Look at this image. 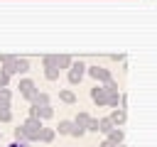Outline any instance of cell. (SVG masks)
I'll use <instances>...</instances> for the list:
<instances>
[{"label": "cell", "mask_w": 157, "mask_h": 147, "mask_svg": "<svg viewBox=\"0 0 157 147\" xmlns=\"http://www.w3.org/2000/svg\"><path fill=\"white\" fill-rule=\"evenodd\" d=\"M22 130H25L27 140H29V142H34V140H39V135H42V130H44V127H42V120H39V118H32V115H29V118L22 123Z\"/></svg>", "instance_id": "cell-1"}, {"label": "cell", "mask_w": 157, "mask_h": 147, "mask_svg": "<svg viewBox=\"0 0 157 147\" xmlns=\"http://www.w3.org/2000/svg\"><path fill=\"white\" fill-rule=\"evenodd\" d=\"M44 61V76L49 78V81H56L59 78V64H56V54H49V56H44L42 59Z\"/></svg>", "instance_id": "cell-2"}, {"label": "cell", "mask_w": 157, "mask_h": 147, "mask_svg": "<svg viewBox=\"0 0 157 147\" xmlns=\"http://www.w3.org/2000/svg\"><path fill=\"white\" fill-rule=\"evenodd\" d=\"M17 88H20V96H22V98H27V100H29V103H32V98H34V96H37V93H39V91H37V86H34V81H32V78H22V81H20V86H17Z\"/></svg>", "instance_id": "cell-3"}, {"label": "cell", "mask_w": 157, "mask_h": 147, "mask_svg": "<svg viewBox=\"0 0 157 147\" xmlns=\"http://www.w3.org/2000/svg\"><path fill=\"white\" fill-rule=\"evenodd\" d=\"M86 69H88V66H86L83 61H74V64L69 66V81H71V83H78V81L83 78Z\"/></svg>", "instance_id": "cell-4"}, {"label": "cell", "mask_w": 157, "mask_h": 147, "mask_svg": "<svg viewBox=\"0 0 157 147\" xmlns=\"http://www.w3.org/2000/svg\"><path fill=\"white\" fill-rule=\"evenodd\" d=\"M29 115L44 120V118H52L54 115V108L52 105H34V103H29Z\"/></svg>", "instance_id": "cell-5"}, {"label": "cell", "mask_w": 157, "mask_h": 147, "mask_svg": "<svg viewBox=\"0 0 157 147\" xmlns=\"http://www.w3.org/2000/svg\"><path fill=\"white\" fill-rule=\"evenodd\" d=\"M0 64H2V69L0 71H5V74H17V56H12V54H5V56H0Z\"/></svg>", "instance_id": "cell-6"}, {"label": "cell", "mask_w": 157, "mask_h": 147, "mask_svg": "<svg viewBox=\"0 0 157 147\" xmlns=\"http://www.w3.org/2000/svg\"><path fill=\"white\" fill-rule=\"evenodd\" d=\"M86 74H91L96 81H101V83H105V81H110L113 76H110V71L108 69H103V66H88L86 69Z\"/></svg>", "instance_id": "cell-7"}, {"label": "cell", "mask_w": 157, "mask_h": 147, "mask_svg": "<svg viewBox=\"0 0 157 147\" xmlns=\"http://www.w3.org/2000/svg\"><path fill=\"white\" fill-rule=\"evenodd\" d=\"M91 98H93L98 105H108V91H105V86H96V88H91Z\"/></svg>", "instance_id": "cell-8"}, {"label": "cell", "mask_w": 157, "mask_h": 147, "mask_svg": "<svg viewBox=\"0 0 157 147\" xmlns=\"http://www.w3.org/2000/svg\"><path fill=\"white\" fill-rule=\"evenodd\" d=\"M10 120H12L10 100H0V123H10Z\"/></svg>", "instance_id": "cell-9"}, {"label": "cell", "mask_w": 157, "mask_h": 147, "mask_svg": "<svg viewBox=\"0 0 157 147\" xmlns=\"http://www.w3.org/2000/svg\"><path fill=\"white\" fill-rule=\"evenodd\" d=\"M88 120H91V115H88L86 110H81V113L76 115V120H74V125H76L78 130H88Z\"/></svg>", "instance_id": "cell-10"}, {"label": "cell", "mask_w": 157, "mask_h": 147, "mask_svg": "<svg viewBox=\"0 0 157 147\" xmlns=\"http://www.w3.org/2000/svg\"><path fill=\"white\" fill-rule=\"evenodd\" d=\"M108 118L113 120V125H115V127H120V125L125 123V110H123V108H115V110H113Z\"/></svg>", "instance_id": "cell-11"}, {"label": "cell", "mask_w": 157, "mask_h": 147, "mask_svg": "<svg viewBox=\"0 0 157 147\" xmlns=\"http://www.w3.org/2000/svg\"><path fill=\"white\" fill-rule=\"evenodd\" d=\"M110 130H115V125H113V120H110V118H101V120H98V132H103V135H108Z\"/></svg>", "instance_id": "cell-12"}, {"label": "cell", "mask_w": 157, "mask_h": 147, "mask_svg": "<svg viewBox=\"0 0 157 147\" xmlns=\"http://www.w3.org/2000/svg\"><path fill=\"white\" fill-rule=\"evenodd\" d=\"M71 130H74V120H61L59 127H56L59 135H71Z\"/></svg>", "instance_id": "cell-13"}, {"label": "cell", "mask_w": 157, "mask_h": 147, "mask_svg": "<svg viewBox=\"0 0 157 147\" xmlns=\"http://www.w3.org/2000/svg\"><path fill=\"white\" fill-rule=\"evenodd\" d=\"M105 140H110L113 145H120V142H123V130H120V127H115V130H110Z\"/></svg>", "instance_id": "cell-14"}, {"label": "cell", "mask_w": 157, "mask_h": 147, "mask_svg": "<svg viewBox=\"0 0 157 147\" xmlns=\"http://www.w3.org/2000/svg\"><path fill=\"white\" fill-rule=\"evenodd\" d=\"M54 135H56V130H54V127H44V130H42V135H39V140H42V142H52V140H54Z\"/></svg>", "instance_id": "cell-15"}, {"label": "cell", "mask_w": 157, "mask_h": 147, "mask_svg": "<svg viewBox=\"0 0 157 147\" xmlns=\"http://www.w3.org/2000/svg\"><path fill=\"white\" fill-rule=\"evenodd\" d=\"M32 103H34V105H49V93H37V96L32 98Z\"/></svg>", "instance_id": "cell-16"}, {"label": "cell", "mask_w": 157, "mask_h": 147, "mask_svg": "<svg viewBox=\"0 0 157 147\" xmlns=\"http://www.w3.org/2000/svg\"><path fill=\"white\" fill-rule=\"evenodd\" d=\"M25 71H29V61L17 56V74H25Z\"/></svg>", "instance_id": "cell-17"}, {"label": "cell", "mask_w": 157, "mask_h": 147, "mask_svg": "<svg viewBox=\"0 0 157 147\" xmlns=\"http://www.w3.org/2000/svg\"><path fill=\"white\" fill-rule=\"evenodd\" d=\"M59 98H61L64 103H76V96H74L71 91H61V93H59Z\"/></svg>", "instance_id": "cell-18"}, {"label": "cell", "mask_w": 157, "mask_h": 147, "mask_svg": "<svg viewBox=\"0 0 157 147\" xmlns=\"http://www.w3.org/2000/svg\"><path fill=\"white\" fill-rule=\"evenodd\" d=\"M118 103H120L118 91H115V93H108V105H110V108H118Z\"/></svg>", "instance_id": "cell-19"}, {"label": "cell", "mask_w": 157, "mask_h": 147, "mask_svg": "<svg viewBox=\"0 0 157 147\" xmlns=\"http://www.w3.org/2000/svg\"><path fill=\"white\" fill-rule=\"evenodd\" d=\"M15 140H17V142H29V140H27V135H25V130H22V125H20V127H15Z\"/></svg>", "instance_id": "cell-20"}, {"label": "cell", "mask_w": 157, "mask_h": 147, "mask_svg": "<svg viewBox=\"0 0 157 147\" xmlns=\"http://www.w3.org/2000/svg\"><path fill=\"white\" fill-rule=\"evenodd\" d=\"M0 100H12V91L7 86H0Z\"/></svg>", "instance_id": "cell-21"}, {"label": "cell", "mask_w": 157, "mask_h": 147, "mask_svg": "<svg viewBox=\"0 0 157 147\" xmlns=\"http://www.w3.org/2000/svg\"><path fill=\"white\" fill-rule=\"evenodd\" d=\"M103 86H105V91H108V93H115V91H118V83H115L113 78H110V81H105Z\"/></svg>", "instance_id": "cell-22"}, {"label": "cell", "mask_w": 157, "mask_h": 147, "mask_svg": "<svg viewBox=\"0 0 157 147\" xmlns=\"http://www.w3.org/2000/svg\"><path fill=\"white\" fill-rule=\"evenodd\" d=\"M88 130H91V132H98V120H96V118L88 120Z\"/></svg>", "instance_id": "cell-23"}, {"label": "cell", "mask_w": 157, "mask_h": 147, "mask_svg": "<svg viewBox=\"0 0 157 147\" xmlns=\"http://www.w3.org/2000/svg\"><path fill=\"white\" fill-rule=\"evenodd\" d=\"M7 81H10V74L0 71V86H7Z\"/></svg>", "instance_id": "cell-24"}, {"label": "cell", "mask_w": 157, "mask_h": 147, "mask_svg": "<svg viewBox=\"0 0 157 147\" xmlns=\"http://www.w3.org/2000/svg\"><path fill=\"white\" fill-rule=\"evenodd\" d=\"M101 147H118V145H113L110 140H103V142H101Z\"/></svg>", "instance_id": "cell-25"}, {"label": "cell", "mask_w": 157, "mask_h": 147, "mask_svg": "<svg viewBox=\"0 0 157 147\" xmlns=\"http://www.w3.org/2000/svg\"><path fill=\"white\" fill-rule=\"evenodd\" d=\"M7 147H27V142H17V140H15V142H12V145H7Z\"/></svg>", "instance_id": "cell-26"}]
</instances>
